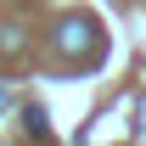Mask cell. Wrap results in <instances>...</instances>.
<instances>
[{
	"label": "cell",
	"instance_id": "obj_1",
	"mask_svg": "<svg viewBox=\"0 0 146 146\" xmlns=\"http://www.w3.org/2000/svg\"><path fill=\"white\" fill-rule=\"evenodd\" d=\"M56 51L62 56H90L96 51V23L90 17H62L56 23Z\"/></svg>",
	"mask_w": 146,
	"mask_h": 146
},
{
	"label": "cell",
	"instance_id": "obj_2",
	"mask_svg": "<svg viewBox=\"0 0 146 146\" xmlns=\"http://www.w3.org/2000/svg\"><path fill=\"white\" fill-rule=\"evenodd\" d=\"M23 124H28V135H51V124H45V112H39V107L23 112Z\"/></svg>",
	"mask_w": 146,
	"mask_h": 146
}]
</instances>
